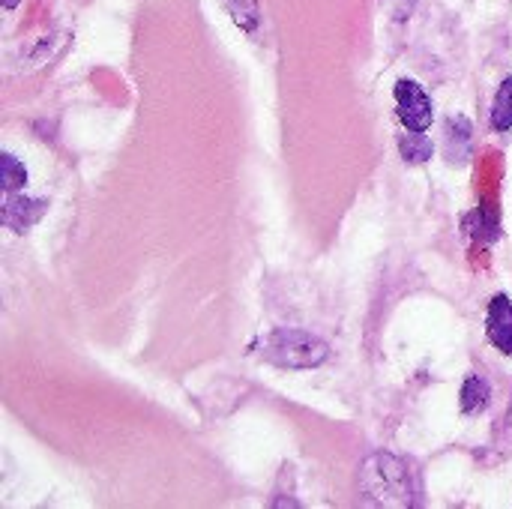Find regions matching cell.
<instances>
[{
	"instance_id": "obj_1",
	"label": "cell",
	"mask_w": 512,
	"mask_h": 509,
	"mask_svg": "<svg viewBox=\"0 0 512 509\" xmlns=\"http://www.w3.org/2000/svg\"><path fill=\"white\" fill-rule=\"evenodd\" d=\"M360 489L378 507H411L417 495L408 465L390 453H375L363 462Z\"/></svg>"
},
{
	"instance_id": "obj_5",
	"label": "cell",
	"mask_w": 512,
	"mask_h": 509,
	"mask_svg": "<svg viewBox=\"0 0 512 509\" xmlns=\"http://www.w3.org/2000/svg\"><path fill=\"white\" fill-rule=\"evenodd\" d=\"M45 213V201L39 198H24V195H9L3 204V225L12 231L30 228L39 216Z\"/></svg>"
},
{
	"instance_id": "obj_6",
	"label": "cell",
	"mask_w": 512,
	"mask_h": 509,
	"mask_svg": "<svg viewBox=\"0 0 512 509\" xmlns=\"http://www.w3.org/2000/svg\"><path fill=\"white\" fill-rule=\"evenodd\" d=\"M471 120L468 117H450L447 120V156L453 162H465L471 153Z\"/></svg>"
},
{
	"instance_id": "obj_11",
	"label": "cell",
	"mask_w": 512,
	"mask_h": 509,
	"mask_svg": "<svg viewBox=\"0 0 512 509\" xmlns=\"http://www.w3.org/2000/svg\"><path fill=\"white\" fill-rule=\"evenodd\" d=\"M231 18L243 27V30H255L258 21H261V9H258V0H225Z\"/></svg>"
},
{
	"instance_id": "obj_9",
	"label": "cell",
	"mask_w": 512,
	"mask_h": 509,
	"mask_svg": "<svg viewBox=\"0 0 512 509\" xmlns=\"http://www.w3.org/2000/svg\"><path fill=\"white\" fill-rule=\"evenodd\" d=\"M399 150H402L405 162H414V165H420V162H429V159H432V153H435L432 141H429L423 132L402 135V138H399Z\"/></svg>"
},
{
	"instance_id": "obj_13",
	"label": "cell",
	"mask_w": 512,
	"mask_h": 509,
	"mask_svg": "<svg viewBox=\"0 0 512 509\" xmlns=\"http://www.w3.org/2000/svg\"><path fill=\"white\" fill-rule=\"evenodd\" d=\"M3 3H6V9H12V6H15V0H3Z\"/></svg>"
},
{
	"instance_id": "obj_4",
	"label": "cell",
	"mask_w": 512,
	"mask_h": 509,
	"mask_svg": "<svg viewBox=\"0 0 512 509\" xmlns=\"http://www.w3.org/2000/svg\"><path fill=\"white\" fill-rule=\"evenodd\" d=\"M486 336H489V342L501 354L512 357V300L507 294H498L489 303V312H486Z\"/></svg>"
},
{
	"instance_id": "obj_12",
	"label": "cell",
	"mask_w": 512,
	"mask_h": 509,
	"mask_svg": "<svg viewBox=\"0 0 512 509\" xmlns=\"http://www.w3.org/2000/svg\"><path fill=\"white\" fill-rule=\"evenodd\" d=\"M414 3H417V0H381V6L387 9V15H390L393 21H405V18L414 12Z\"/></svg>"
},
{
	"instance_id": "obj_3",
	"label": "cell",
	"mask_w": 512,
	"mask_h": 509,
	"mask_svg": "<svg viewBox=\"0 0 512 509\" xmlns=\"http://www.w3.org/2000/svg\"><path fill=\"white\" fill-rule=\"evenodd\" d=\"M393 93H396V108H399L396 114H399L402 126L408 132H426L435 117V108H432V99L426 96V90L411 78H399Z\"/></svg>"
},
{
	"instance_id": "obj_7",
	"label": "cell",
	"mask_w": 512,
	"mask_h": 509,
	"mask_svg": "<svg viewBox=\"0 0 512 509\" xmlns=\"http://www.w3.org/2000/svg\"><path fill=\"white\" fill-rule=\"evenodd\" d=\"M489 399H492V390H489V381H486V378L471 375V378L462 384V411H465V414H480V411H486Z\"/></svg>"
},
{
	"instance_id": "obj_10",
	"label": "cell",
	"mask_w": 512,
	"mask_h": 509,
	"mask_svg": "<svg viewBox=\"0 0 512 509\" xmlns=\"http://www.w3.org/2000/svg\"><path fill=\"white\" fill-rule=\"evenodd\" d=\"M0 180H3L6 192H18L27 183V171H24V165L12 153H3V159H0Z\"/></svg>"
},
{
	"instance_id": "obj_8",
	"label": "cell",
	"mask_w": 512,
	"mask_h": 509,
	"mask_svg": "<svg viewBox=\"0 0 512 509\" xmlns=\"http://www.w3.org/2000/svg\"><path fill=\"white\" fill-rule=\"evenodd\" d=\"M492 129L495 132H510L512 129V75L504 78L498 87V96L492 102Z\"/></svg>"
},
{
	"instance_id": "obj_2",
	"label": "cell",
	"mask_w": 512,
	"mask_h": 509,
	"mask_svg": "<svg viewBox=\"0 0 512 509\" xmlns=\"http://www.w3.org/2000/svg\"><path fill=\"white\" fill-rule=\"evenodd\" d=\"M258 354L279 369H318L327 363L330 348L309 330H273L258 342Z\"/></svg>"
}]
</instances>
